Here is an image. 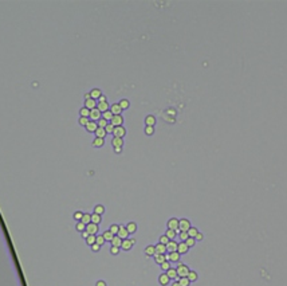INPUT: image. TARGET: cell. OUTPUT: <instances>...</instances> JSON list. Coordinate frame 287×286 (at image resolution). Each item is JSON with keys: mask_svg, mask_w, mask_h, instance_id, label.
I'll return each instance as SVG.
<instances>
[{"mask_svg": "<svg viewBox=\"0 0 287 286\" xmlns=\"http://www.w3.org/2000/svg\"><path fill=\"white\" fill-rule=\"evenodd\" d=\"M125 227H126L129 234H136V231H137V223L136 222H129Z\"/></svg>", "mask_w": 287, "mask_h": 286, "instance_id": "obj_20", "label": "cell"}, {"mask_svg": "<svg viewBox=\"0 0 287 286\" xmlns=\"http://www.w3.org/2000/svg\"><path fill=\"white\" fill-rule=\"evenodd\" d=\"M185 243H186V246H188V247H189V249H190V247H193L194 246V245H196V239H194V238H188V239H186V241H185Z\"/></svg>", "mask_w": 287, "mask_h": 286, "instance_id": "obj_49", "label": "cell"}, {"mask_svg": "<svg viewBox=\"0 0 287 286\" xmlns=\"http://www.w3.org/2000/svg\"><path fill=\"white\" fill-rule=\"evenodd\" d=\"M111 125H114V126H122V124H124V117L121 114L118 116H113V118L110 121Z\"/></svg>", "mask_w": 287, "mask_h": 286, "instance_id": "obj_8", "label": "cell"}, {"mask_svg": "<svg viewBox=\"0 0 287 286\" xmlns=\"http://www.w3.org/2000/svg\"><path fill=\"white\" fill-rule=\"evenodd\" d=\"M98 225H95V223H89V225H86V231H87L90 235H97L98 233Z\"/></svg>", "mask_w": 287, "mask_h": 286, "instance_id": "obj_9", "label": "cell"}, {"mask_svg": "<svg viewBox=\"0 0 287 286\" xmlns=\"http://www.w3.org/2000/svg\"><path fill=\"white\" fill-rule=\"evenodd\" d=\"M160 267H161V270H162L164 273H166V271H168V270L172 267V266H170V262H169V261H165L164 263L160 265Z\"/></svg>", "mask_w": 287, "mask_h": 286, "instance_id": "obj_36", "label": "cell"}, {"mask_svg": "<svg viewBox=\"0 0 287 286\" xmlns=\"http://www.w3.org/2000/svg\"><path fill=\"white\" fill-rule=\"evenodd\" d=\"M177 234H178V233H177V231H174V230H166V233H165V235H166V237H168L169 238V239H170V241H173V239H174V238H176L177 237Z\"/></svg>", "mask_w": 287, "mask_h": 286, "instance_id": "obj_34", "label": "cell"}, {"mask_svg": "<svg viewBox=\"0 0 287 286\" xmlns=\"http://www.w3.org/2000/svg\"><path fill=\"white\" fill-rule=\"evenodd\" d=\"M98 102H106V97H105V96L102 94L101 97H99V100H98Z\"/></svg>", "mask_w": 287, "mask_h": 286, "instance_id": "obj_57", "label": "cell"}, {"mask_svg": "<svg viewBox=\"0 0 287 286\" xmlns=\"http://www.w3.org/2000/svg\"><path fill=\"white\" fill-rule=\"evenodd\" d=\"M102 235H103V238H105V241H106V242H111V239L114 238V234L111 233L110 230H106V231L102 234Z\"/></svg>", "mask_w": 287, "mask_h": 286, "instance_id": "obj_30", "label": "cell"}, {"mask_svg": "<svg viewBox=\"0 0 287 286\" xmlns=\"http://www.w3.org/2000/svg\"><path fill=\"white\" fill-rule=\"evenodd\" d=\"M99 250H101V246L97 245V243H94L93 246H91V251H94V253H98Z\"/></svg>", "mask_w": 287, "mask_h": 286, "instance_id": "obj_54", "label": "cell"}, {"mask_svg": "<svg viewBox=\"0 0 287 286\" xmlns=\"http://www.w3.org/2000/svg\"><path fill=\"white\" fill-rule=\"evenodd\" d=\"M94 212L98 214V215H102V214L105 212V207H103L102 204H97V206L94 207Z\"/></svg>", "mask_w": 287, "mask_h": 286, "instance_id": "obj_39", "label": "cell"}, {"mask_svg": "<svg viewBox=\"0 0 287 286\" xmlns=\"http://www.w3.org/2000/svg\"><path fill=\"white\" fill-rule=\"evenodd\" d=\"M111 145L114 146V148H122V146H124V138L113 137V140H111Z\"/></svg>", "mask_w": 287, "mask_h": 286, "instance_id": "obj_18", "label": "cell"}, {"mask_svg": "<svg viewBox=\"0 0 287 286\" xmlns=\"http://www.w3.org/2000/svg\"><path fill=\"white\" fill-rule=\"evenodd\" d=\"M105 145V138H99V137H95L93 140V146L94 148H102Z\"/></svg>", "mask_w": 287, "mask_h": 286, "instance_id": "obj_22", "label": "cell"}, {"mask_svg": "<svg viewBox=\"0 0 287 286\" xmlns=\"http://www.w3.org/2000/svg\"><path fill=\"white\" fill-rule=\"evenodd\" d=\"M197 278H199L197 273H196V271H193V270H189V274H188V279H189L190 282H196V281H197Z\"/></svg>", "mask_w": 287, "mask_h": 286, "instance_id": "obj_33", "label": "cell"}, {"mask_svg": "<svg viewBox=\"0 0 287 286\" xmlns=\"http://www.w3.org/2000/svg\"><path fill=\"white\" fill-rule=\"evenodd\" d=\"M117 235H118V237L121 238L122 241H124V239H128L130 234L128 233V230H126V227H125V226H119V230H118V234H117Z\"/></svg>", "mask_w": 287, "mask_h": 286, "instance_id": "obj_11", "label": "cell"}, {"mask_svg": "<svg viewBox=\"0 0 287 286\" xmlns=\"http://www.w3.org/2000/svg\"><path fill=\"white\" fill-rule=\"evenodd\" d=\"M144 132H145L146 136H153V133H154V126H145Z\"/></svg>", "mask_w": 287, "mask_h": 286, "instance_id": "obj_43", "label": "cell"}, {"mask_svg": "<svg viewBox=\"0 0 287 286\" xmlns=\"http://www.w3.org/2000/svg\"><path fill=\"white\" fill-rule=\"evenodd\" d=\"M97 104H98V101L90 98V100H86V101H85V108H87L89 110H93L97 108Z\"/></svg>", "mask_w": 287, "mask_h": 286, "instance_id": "obj_12", "label": "cell"}, {"mask_svg": "<svg viewBox=\"0 0 287 286\" xmlns=\"http://www.w3.org/2000/svg\"><path fill=\"white\" fill-rule=\"evenodd\" d=\"M89 235H90V234H89V233H87V231H86V230H85L83 233H82V238H83V239H86V238H87V237H89Z\"/></svg>", "mask_w": 287, "mask_h": 286, "instance_id": "obj_58", "label": "cell"}, {"mask_svg": "<svg viewBox=\"0 0 287 286\" xmlns=\"http://www.w3.org/2000/svg\"><path fill=\"white\" fill-rule=\"evenodd\" d=\"M75 229H77V231H79V233H83L85 230H86V225L85 223H82V222H77V225H75Z\"/></svg>", "mask_w": 287, "mask_h": 286, "instance_id": "obj_38", "label": "cell"}, {"mask_svg": "<svg viewBox=\"0 0 287 286\" xmlns=\"http://www.w3.org/2000/svg\"><path fill=\"white\" fill-rule=\"evenodd\" d=\"M113 136L119 137V138H124V136H126V129H125V126H114Z\"/></svg>", "mask_w": 287, "mask_h": 286, "instance_id": "obj_5", "label": "cell"}, {"mask_svg": "<svg viewBox=\"0 0 287 286\" xmlns=\"http://www.w3.org/2000/svg\"><path fill=\"white\" fill-rule=\"evenodd\" d=\"M118 104H119V106H121V109H122V110L129 109V106H130V102H129L128 100H125V98H124V100H121Z\"/></svg>", "mask_w": 287, "mask_h": 286, "instance_id": "obj_35", "label": "cell"}, {"mask_svg": "<svg viewBox=\"0 0 287 286\" xmlns=\"http://www.w3.org/2000/svg\"><path fill=\"white\" fill-rule=\"evenodd\" d=\"M114 152L115 153H121V152H122V148H114Z\"/></svg>", "mask_w": 287, "mask_h": 286, "instance_id": "obj_60", "label": "cell"}, {"mask_svg": "<svg viewBox=\"0 0 287 286\" xmlns=\"http://www.w3.org/2000/svg\"><path fill=\"white\" fill-rule=\"evenodd\" d=\"M166 274H168V277L170 278V279H176V281L178 279V275H177V270H176V269L170 267L168 271H166Z\"/></svg>", "mask_w": 287, "mask_h": 286, "instance_id": "obj_26", "label": "cell"}, {"mask_svg": "<svg viewBox=\"0 0 287 286\" xmlns=\"http://www.w3.org/2000/svg\"><path fill=\"white\" fill-rule=\"evenodd\" d=\"M166 227H168L169 230L180 231V230H178V219H177V218H170V219L166 222Z\"/></svg>", "mask_w": 287, "mask_h": 286, "instance_id": "obj_4", "label": "cell"}, {"mask_svg": "<svg viewBox=\"0 0 287 286\" xmlns=\"http://www.w3.org/2000/svg\"><path fill=\"white\" fill-rule=\"evenodd\" d=\"M133 247V243H132V241L130 239H124L122 241V245H121V250H124V251H129L130 249Z\"/></svg>", "mask_w": 287, "mask_h": 286, "instance_id": "obj_17", "label": "cell"}, {"mask_svg": "<svg viewBox=\"0 0 287 286\" xmlns=\"http://www.w3.org/2000/svg\"><path fill=\"white\" fill-rule=\"evenodd\" d=\"M109 230H110V231L114 234V235H117V234H118V230H119V226L118 225H111Z\"/></svg>", "mask_w": 287, "mask_h": 286, "instance_id": "obj_51", "label": "cell"}, {"mask_svg": "<svg viewBox=\"0 0 287 286\" xmlns=\"http://www.w3.org/2000/svg\"><path fill=\"white\" fill-rule=\"evenodd\" d=\"M188 251H189V247L186 246L185 242H180L178 243V246H177V253L182 255V254H188Z\"/></svg>", "mask_w": 287, "mask_h": 286, "instance_id": "obj_10", "label": "cell"}, {"mask_svg": "<svg viewBox=\"0 0 287 286\" xmlns=\"http://www.w3.org/2000/svg\"><path fill=\"white\" fill-rule=\"evenodd\" d=\"M95 239H97V235H89V237L86 238V243L91 247L94 243H95Z\"/></svg>", "mask_w": 287, "mask_h": 286, "instance_id": "obj_37", "label": "cell"}, {"mask_svg": "<svg viewBox=\"0 0 287 286\" xmlns=\"http://www.w3.org/2000/svg\"><path fill=\"white\" fill-rule=\"evenodd\" d=\"M186 233H188V235H189L190 238H196V235L199 234V230L196 229V227H190V229L188 230Z\"/></svg>", "mask_w": 287, "mask_h": 286, "instance_id": "obj_40", "label": "cell"}, {"mask_svg": "<svg viewBox=\"0 0 287 286\" xmlns=\"http://www.w3.org/2000/svg\"><path fill=\"white\" fill-rule=\"evenodd\" d=\"M105 130H106V133L109 134V133H111L113 134V132H114V125H111L110 122L106 125V128H105Z\"/></svg>", "mask_w": 287, "mask_h": 286, "instance_id": "obj_50", "label": "cell"}, {"mask_svg": "<svg viewBox=\"0 0 287 286\" xmlns=\"http://www.w3.org/2000/svg\"><path fill=\"white\" fill-rule=\"evenodd\" d=\"M79 114H81V117H89V116H90V110L83 106V108L79 110Z\"/></svg>", "mask_w": 287, "mask_h": 286, "instance_id": "obj_46", "label": "cell"}, {"mask_svg": "<svg viewBox=\"0 0 287 286\" xmlns=\"http://www.w3.org/2000/svg\"><path fill=\"white\" fill-rule=\"evenodd\" d=\"M177 246H178V243L173 239V241H169V243L166 245V251L168 253H174V251H177Z\"/></svg>", "mask_w": 287, "mask_h": 286, "instance_id": "obj_13", "label": "cell"}, {"mask_svg": "<svg viewBox=\"0 0 287 286\" xmlns=\"http://www.w3.org/2000/svg\"><path fill=\"white\" fill-rule=\"evenodd\" d=\"M82 216H83V212H82V211H77L74 214V219L77 220V222H79V220L82 219Z\"/></svg>", "mask_w": 287, "mask_h": 286, "instance_id": "obj_53", "label": "cell"}, {"mask_svg": "<svg viewBox=\"0 0 287 286\" xmlns=\"http://www.w3.org/2000/svg\"><path fill=\"white\" fill-rule=\"evenodd\" d=\"M165 257H166V261H169L170 263H178L181 255L177 251H174V253H168V254H165Z\"/></svg>", "mask_w": 287, "mask_h": 286, "instance_id": "obj_3", "label": "cell"}, {"mask_svg": "<svg viewBox=\"0 0 287 286\" xmlns=\"http://www.w3.org/2000/svg\"><path fill=\"white\" fill-rule=\"evenodd\" d=\"M156 125V117L153 114H148L145 117V126H154Z\"/></svg>", "mask_w": 287, "mask_h": 286, "instance_id": "obj_16", "label": "cell"}, {"mask_svg": "<svg viewBox=\"0 0 287 286\" xmlns=\"http://www.w3.org/2000/svg\"><path fill=\"white\" fill-rule=\"evenodd\" d=\"M94 133H95V137H99V138H105V137L107 136L105 128H97V130H95Z\"/></svg>", "mask_w": 287, "mask_h": 286, "instance_id": "obj_27", "label": "cell"}, {"mask_svg": "<svg viewBox=\"0 0 287 286\" xmlns=\"http://www.w3.org/2000/svg\"><path fill=\"white\" fill-rule=\"evenodd\" d=\"M154 262L157 265H161V263H164L165 261H166V257H165V254H154Z\"/></svg>", "mask_w": 287, "mask_h": 286, "instance_id": "obj_24", "label": "cell"}, {"mask_svg": "<svg viewBox=\"0 0 287 286\" xmlns=\"http://www.w3.org/2000/svg\"><path fill=\"white\" fill-rule=\"evenodd\" d=\"M85 128H86V130H87L89 133H94L95 130H97L98 125H97V122H95V121H89V124L85 126Z\"/></svg>", "mask_w": 287, "mask_h": 286, "instance_id": "obj_19", "label": "cell"}, {"mask_svg": "<svg viewBox=\"0 0 287 286\" xmlns=\"http://www.w3.org/2000/svg\"><path fill=\"white\" fill-rule=\"evenodd\" d=\"M121 245H122V239H121L118 235H114V238L111 239V246H115V247H119V249H121Z\"/></svg>", "mask_w": 287, "mask_h": 286, "instance_id": "obj_28", "label": "cell"}, {"mask_svg": "<svg viewBox=\"0 0 287 286\" xmlns=\"http://www.w3.org/2000/svg\"><path fill=\"white\" fill-rule=\"evenodd\" d=\"M158 283L161 286H168L170 283V278L168 277V274L166 273H161L158 277Z\"/></svg>", "mask_w": 287, "mask_h": 286, "instance_id": "obj_7", "label": "cell"}, {"mask_svg": "<svg viewBox=\"0 0 287 286\" xmlns=\"http://www.w3.org/2000/svg\"><path fill=\"white\" fill-rule=\"evenodd\" d=\"M95 286H107V285H106V282L105 281H97Z\"/></svg>", "mask_w": 287, "mask_h": 286, "instance_id": "obj_56", "label": "cell"}, {"mask_svg": "<svg viewBox=\"0 0 287 286\" xmlns=\"http://www.w3.org/2000/svg\"><path fill=\"white\" fill-rule=\"evenodd\" d=\"M95 243H97V245H99V246H103V245L106 243V241H105V238H103V235H97V239H95Z\"/></svg>", "mask_w": 287, "mask_h": 286, "instance_id": "obj_45", "label": "cell"}, {"mask_svg": "<svg viewBox=\"0 0 287 286\" xmlns=\"http://www.w3.org/2000/svg\"><path fill=\"white\" fill-rule=\"evenodd\" d=\"M178 238H180L181 242H185L186 239L189 238V235H188V233H185V231H180V233H178Z\"/></svg>", "mask_w": 287, "mask_h": 286, "instance_id": "obj_44", "label": "cell"}, {"mask_svg": "<svg viewBox=\"0 0 287 286\" xmlns=\"http://www.w3.org/2000/svg\"><path fill=\"white\" fill-rule=\"evenodd\" d=\"M145 254L146 257H154L156 254V247L153 245H149V246L145 247Z\"/></svg>", "mask_w": 287, "mask_h": 286, "instance_id": "obj_23", "label": "cell"}, {"mask_svg": "<svg viewBox=\"0 0 287 286\" xmlns=\"http://www.w3.org/2000/svg\"><path fill=\"white\" fill-rule=\"evenodd\" d=\"M177 275H178V278L181 277H188V274H189V267L186 266V265L184 263H181V262H178V265H177Z\"/></svg>", "mask_w": 287, "mask_h": 286, "instance_id": "obj_1", "label": "cell"}, {"mask_svg": "<svg viewBox=\"0 0 287 286\" xmlns=\"http://www.w3.org/2000/svg\"><path fill=\"white\" fill-rule=\"evenodd\" d=\"M107 124H109V121H106V120H105V118H102V117H101V118H99V120L97 121L98 128H106V125H107Z\"/></svg>", "mask_w": 287, "mask_h": 286, "instance_id": "obj_42", "label": "cell"}, {"mask_svg": "<svg viewBox=\"0 0 287 286\" xmlns=\"http://www.w3.org/2000/svg\"><path fill=\"white\" fill-rule=\"evenodd\" d=\"M102 222V215H98L95 212L91 214V223H95V225H99Z\"/></svg>", "mask_w": 287, "mask_h": 286, "instance_id": "obj_29", "label": "cell"}, {"mask_svg": "<svg viewBox=\"0 0 287 286\" xmlns=\"http://www.w3.org/2000/svg\"><path fill=\"white\" fill-rule=\"evenodd\" d=\"M110 112L113 113V116H118V114L122 113V109H121L119 104H111L110 105Z\"/></svg>", "mask_w": 287, "mask_h": 286, "instance_id": "obj_15", "label": "cell"}, {"mask_svg": "<svg viewBox=\"0 0 287 286\" xmlns=\"http://www.w3.org/2000/svg\"><path fill=\"white\" fill-rule=\"evenodd\" d=\"M169 241H170V239H169V238L166 237V235H165V234H164V235H161V237H160V241H158V243H162V245H165V246H166V245H168V243H169Z\"/></svg>", "mask_w": 287, "mask_h": 286, "instance_id": "obj_47", "label": "cell"}, {"mask_svg": "<svg viewBox=\"0 0 287 286\" xmlns=\"http://www.w3.org/2000/svg\"><path fill=\"white\" fill-rule=\"evenodd\" d=\"M172 286H180V283H178V281H174L172 282Z\"/></svg>", "mask_w": 287, "mask_h": 286, "instance_id": "obj_61", "label": "cell"}, {"mask_svg": "<svg viewBox=\"0 0 287 286\" xmlns=\"http://www.w3.org/2000/svg\"><path fill=\"white\" fill-rule=\"evenodd\" d=\"M101 117H102V113L97 109V108H95V109H93V110H90V116H89L90 121H95V122H97V121L101 118Z\"/></svg>", "mask_w": 287, "mask_h": 286, "instance_id": "obj_6", "label": "cell"}, {"mask_svg": "<svg viewBox=\"0 0 287 286\" xmlns=\"http://www.w3.org/2000/svg\"><path fill=\"white\" fill-rule=\"evenodd\" d=\"M192 226H190V222L189 219H185V218H182V219H178V230L180 231H188Z\"/></svg>", "mask_w": 287, "mask_h": 286, "instance_id": "obj_2", "label": "cell"}, {"mask_svg": "<svg viewBox=\"0 0 287 286\" xmlns=\"http://www.w3.org/2000/svg\"><path fill=\"white\" fill-rule=\"evenodd\" d=\"M119 247H115V246H111L110 247V254H113V255H118L119 254Z\"/></svg>", "mask_w": 287, "mask_h": 286, "instance_id": "obj_52", "label": "cell"}, {"mask_svg": "<svg viewBox=\"0 0 287 286\" xmlns=\"http://www.w3.org/2000/svg\"><path fill=\"white\" fill-rule=\"evenodd\" d=\"M90 96H91V98H93V100L98 101V100H99V97L102 96V92L99 90V89H93V90L90 92Z\"/></svg>", "mask_w": 287, "mask_h": 286, "instance_id": "obj_25", "label": "cell"}, {"mask_svg": "<svg viewBox=\"0 0 287 286\" xmlns=\"http://www.w3.org/2000/svg\"><path fill=\"white\" fill-rule=\"evenodd\" d=\"M178 281V283H180V286H189L192 282L188 279V277H181V278H178L177 279Z\"/></svg>", "mask_w": 287, "mask_h": 286, "instance_id": "obj_32", "label": "cell"}, {"mask_svg": "<svg viewBox=\"0 0 287 286\" xmlns=\"http://www.w3.org/2000/svg\"><path fill=\"white\" fill-rule=\"evenodd\" d=\"M156 254H166L168 251H166V246L162 245V243H157L156 245Z\"/></svg>", "mask_w": 287, "mask_h": 286, "instance_id": "obj_21", "label": "cell"}, {"mask_svg": "<svg viewBox=\"0 0 287 286\" xmlns=\"http://www.w3.org/2000/svg\"><path fill=\"white\" fill-rule=\"evenodd\" d=\"M90 98H91L90 93H86V94H85V101H86V100H90Z\"/></svg>", "mask_w": 287, "mask_h": 286, "instance_id": "obj_59", "label": "cell"}, {"mask_svg": "<svg viewBox=\"0 0 287 286\" xmlns=\"http://www.w3.org/2000/svg\"><path fill=\"white\" fill-rule=\"evenodd\" d=\"M97 109L101 112V113H105V112H107V110H110V105L106 102H98L97 104Z\"/></svg>", "mask_w": 287, "mask_h": 286, "instance_id": "obj_14", "label": "cell"}, {"mask_svg": "<svg viewBox=\"0 0 287 286\" xmlns=\"http://www.w3.org/2000/svg\"><path fill=\"white\" fill-rule=\"evenodd\" d=\"M194 239H196V242H199V241H203V239H204V235L199 231V234L196 235V238H194Z\"/></svg>", "mask_w": 287, "mask_h": 286, "instance_id": "obj_55", "label": "cell"}, {"mask_svg": "<svg viewBox=\"0 0 287 286\" xmlns=\"http://www.w3.org/2000/svg\"><path fill=\"white\" fill-rule=\"evenodd\" d=\"M81 222L82 223H85V225H89V223H91V214H85L83 212V216H82V219H81Z\"/></svg>", "mask_w": 287, "mask_h": 286, "instance_id": "obj_31", "label": "cell"}, {"mask_svg": "<svg viewBox=\"0 0 287 286\" xmlns=\"http://www.w3.org/2000/svg\"><path fill=\"white\" fill-rule=\"evenodd\" d=\"M89 121H90L89 117H79V120H78L79 125H82V126H86V125L89 124Z\"/></svg>", "mask_w": 287, "mask_h": 286, "instance_id": "obj_48", "label": "cell"}, {"mask_svg": "<svg viewBox=\"0 0 287 286\" xmlns=\"http://www.w3.org/2000/svg\"><path fill=\"white\" fill-rule=\"evenodd\" d=\"M102 118H105L106 121L110 122L111 118H113V113H111L110 110H107V112H105V113H102Z\"/></svg>", "mask_w": 287, "mask_h": 286, "instance_id": "obj_41", "label": "cell"}]
</instances>
